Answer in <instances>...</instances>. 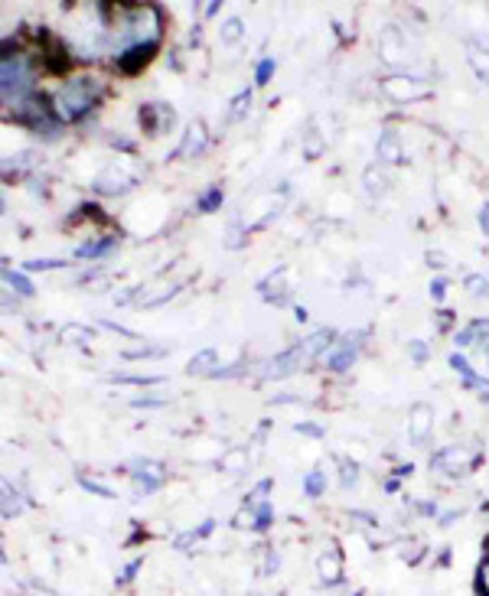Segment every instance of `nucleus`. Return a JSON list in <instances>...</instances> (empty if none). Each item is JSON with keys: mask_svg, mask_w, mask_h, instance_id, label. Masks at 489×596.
<instances>
[{"mask_svg": "<svg viewBox=\"0 0 489 596\" xmlns=\"http://www.w3.org/2000/svg\"><path fill=\"white\" fill-rule=\"evenodd\" d=\"M63 340L86 345V342H92V330H82V327H66V330H63Z\"/></svg>", "mask_w": 489, "mask_h": 596, "instance_id": "nucleus-36", "label": "nucleus"}, {"mask_svg": "<svg viewBox=\"0 0 489 596\" xmlns=\"http://www.w3.org/2000/svg\"><path fill=\"white\" fill-rule=\"evenodd\" d=\"M470 342H480V349H484V342L489 345V320H474L467 330L457 333V345H470Z\"/></svg>", "mask_w": 489, "mask_h": 596, "instance_id": "nucleus-18", "label": "nucleus"}, {"mask_svg": "<svg viewBox=\"0 0 489 596\" xmlns=\"http://www.w3.org/2000/svg\"><path fill=\"white\" fill-rule=\"evenodd\" d=\"M470 59H474V69L489 82V53H480V46L474 43V46H470Z\"/></svg>", "mask_w": 489, "mask_h": 596, "instance_id": "nucleus-35", "label": "nucleus"}, {"mask_svg": "<svg viewBox=\"0 0 489 596\" xmlns=\"http://www.w3.org/2000/svg\"><path fill=\"white\" fill-rule=\"evenodd\" d=\"M477 594L489 596V558H484L480 571H477Z\"/></svg>", "mask_w": 489, "mask_h": 596, "instance_id": "nucleus-37", "label": "nucleus"}, {"mask_svg": "<svg viewBox=\"0 0 489 596\" xmlns=\"http://www.w3.org/2000/svg\"><path fill=\"white\" fill-rule=\"evenodd\" d=\"M79 486H82V489H89V493H96V496H101V499H111V496H114L108 486H101V483H96V479H86V476L79 479Z\"/></svg>", "mask_w": 489, "mask_h": 596, "instance_id": "nucleus-39", "label": "nucleus"}, {"mask_svg": "<svg viewBox=\"0 0 489 596\" xmlns=\"http://www.w3.org/2000/svg\"><path fill=\"white\" fill-rule=\"evenodd\" d=\"M248 108H252V88H245V91L235 95V101H232V108H229V121H242V118L248 114Z\"/></svg>", "mask_w": 489, "mask_h": 596, "instance_id": "nucleus-26", "label": "nucleus"}, {"mask_svg": "<svg viewBox=\"0 0 489 596\" xmlns=\"http://www.w3.org/2000/svg\"><path fill=\"white\" fill-rule=\"evenodd\" d=\"M431 408L427 405H414L411 408V440L414 443H421L424 437H427V430H431Z\"/></svg>", "mask_w": 489, "mask_h": 596, "instance_id": "nucleus-16", "label": "nucleus"}, {"mask_svg": "<svg viewBox=\"0 0 489 596\" xmlns=\"http://www.w3.org/2000/svg\"><path fill=\"white\" fill-rule=\"evenodd\" d=\"M205 147H209V131H205V124H202V121H193V124L187 128V134H184L180 147L174 151V157H180V161H193V157H199Z\"/></svg>", "mask_w": 489, "mask_h": 596, "instance_id": "nucleus-7", "label": "nucleus"}, {"mask_svg": "<svg viewBox=\"0 0 489 596\" xmlns=\"http://www.w3.org/2000/svg\"><path fill=\"white\" fill-rule=\"evenodd\" d=\"M131 405H134V408H160L164 398H134Z\"/></svg>", "mask_w": 489, "mask_h": 596, "instance_id": "nucleus-43", "label": "nucleus"}, {"mask_svg": "<svg viewBox=\"0 0 489 596\" xmlns=\"http://www.w3.org/2000/svg\"><path fill=\"white\" fill-rule=\"evenodd\" d=\"M164 349H137V352H124V358H160Z\"/></svg>", "mask_w": 489, "mask_h": 596, "instance_id": "nucleus-41", "label": "nucleus"}, {"mask_svg": "<svg viewBox=\"0 0 489 596\" xmlns=\"http://www.w3.org/2000/svg\"><path fill=\"white\" fill-rule=\"evenodd\" d=\"M222 199H225L222 186H209V189L196 199V212H215V209L222 206Z\"/></svg>", "mask_w": 489, "mask_h": 596, "instance_id": "nucleus-24", "label": "nucleus"}, {"mask_svg": "<svg viewBox=\"0 0 489 596\" xmlns=\"http://www.w3.org/2000/svg\"><path fill=\"white\" fill-rule=\"evenodd\" d=\"M174 121H177V111L167 101H147L141 108V128H144L147 137H160L164 131L174 128Z\"/></svg>", "mask_w": 489, "mask_h": 596, "instance_id": "nucleus-4", "label": "nucleus"}, {"mask_svg": "<svg viewBox=\"0 0 489 596\" xmlns=\"http://www.w3.org/2000/svg\"><path fill=\"white\" fill-rule=\"evenodd\" d=\"M114 245H118V239L114 235H98V239H89L86 245H79L76 249V255L79 257H104V255H111L114 252Z\"/></svg>", "mask_w": 489, "mask_h": 596, "instance_id": "nucleus-15", "label": "nucleus"}, {"mask_svg": "<svg viewBox=\"0 0 489 596\" xmlns=\"http://www.w3.org/2000/svg\"><path fill=\"white\" fill-rule=\"evenodd\" d=\"M444 294H447V280H444V277H434V280H431V297H434V300H444Z\"/></svg>", "mask_w": 489, "mask_h": 596, "instance_id": "nucleus-42", "label": "nucleus"}, {"mask_svg": "<svg viewBox=\"0 0 489 596\" xmlns=\"http://www.w3.org/2000/svg\"><path fill=\"white\" fill-rule=\"evenodd\" d=\"M297 433H307V437H313V440H320L323 437V430L316 424H300L297 427Z\"/></svg>", "mask_w": 489, "mask_h": 596, "instance_id": "nucleus-44", "label": "nucleus"}, {"mask_svg": "<svg viewBox=\"0 0 489 596\" xmlns=\"http://www.w3.org/2000/svg\"><path fill=\"white\" fill-rule=\"evenodd\" d=\"M300 345H303L307 358H313V355H323V352H330V349H333V333H330V330H316L313 336H307V340L300 342Z\"/></svg>", "mask_w": 489, "mask_h": 596, "instance_id": "nucleus-19", "label": "nucleus"}, {"mask_svg": "<svg viewBox=\"0 0 489 596\" xmlns=\"http://www.w3.org/2000/svg\"><path fill=\"white\" fill-rule=\"evenodd\" d=\"M3 280H7V287H13L20 297H33V294H36L33 280H30L23 271H10V267H3Z\"/></svg>", "mask_w": 489, "mask_h": 596, "instance_id": "nucleus-21", "label": "nucleus"}, {"mask_svg": "<svg viewBox=\"0 0 489 596\" xmlns=\"http://www.w3.org/2000/svg\"><path fill=\"white\" fill-rule=\"evenodd\" d=\"M356 479H359V466L349 460H340V486L349 489V486H356Z\"/></svg>", "mask_w": 489, "mask_h": 596, "instance_id": "nucleus-30", "label": "nucleus"}, {"mask_svg": "<svg viewBox=\"0 0 489 596\" xmlns=\"http://www.w3.org/2000/svg\"><path fill=\"white\" fill-rule=\"evenodd\" d=\"M215 372H219V352L215 349H199L187 362V375H193V378H212Z\"/></svg>", "mask_w": 489, "mask_h": 596, "instance_id": "nucleus-13", "label": "nucleus"}, {"mask_svg": "<svg viewBox=\"0 0 489 596\" xmlns=\"http://www.w3.org/2000/svg\"><path fill=\"white\" fill-rule=\"evenodd\" d=\"M303 493L310 496V499H320L323 493H326V476L316 470V473H310L307 479H303Z\"/></svg>", "mask_w": 489, "mask_h": 596, "instance_id": "nucleus-28", "label": "nucleus"}, {"mask_svg": "<svg viewBox=\"0 0 489 596\" xmlns=\"http://www.w3.org/2000/svg\"><path fill=\"white\" fill-rule=\"evenodd\" d=\"M36 49H40V63L56 73V76H66L73 73V63H76V53L73 46L66 43V36H56L49 30H36Z\"/></svg>", "mask_w": 489, "mask_h": 596, "instance_id": "nucleus-3", "label": "nucleus"}, {"mask_svg": "<svg viewBox=\"0 0 489 596\" xmlns=\"http://www.w3.org/2000/svg\"><path fill=\"white\" fill-rule=\"evenodd\" d=\"M275 69H278V63H275V59H262V63H258V69H255V86H268V82H271V76H275Z\"/></svg>", "mask_w": 489, "mask_h": 596, "instance_id": "nucleus-33", "label": "nucleus"}, {"mask_svg": "<svg viewBox=\"0 0 489 596\" xmlns=\"http://www.w3.org/2000/svg\"><path fill=\"white\" fill-rule=\"evenodd\" d=\"M451 368H454V372H457V375H460V378H464L470 388H480V391H484V382H480V375L474 372V365H470V362H467L460 352H454V355H451Z\"/></svg>", "mask_w": 489, "mask_h": 596, "instance_id": "nucleus-20", "label": "nucleus"}, {"mask_svg": "<svg viewBox=\"0 0 489 596\" xmlns=\"http://www.w3.org/2000/svg\"><path fill=\"white\" fill-rule=\"evenodd\" d=\"M229 249H242V229L238 225H232V232H229Z\"/></svg>", "mask_w": 489, "mask_h": 596, "instance_id": "nucleus-45", "label": "nucleus"}, {"mask_svg": "<svg viewBox=\"0 0 489 596\" xmlns=\"http://www.w3.org/2000/svg\"><path fill=\"white\" fill-rule=\"evenodd\" d=\"M137 571H141V558H137V561H131V564L118 574V587H127V584L137 577Z\"/></svg>", "mask_w": 489, "mask_h": 596, "instance_id": "nucleus-38", "label": "nucleus"}, {"mask_svg": "<svg viewBox=\"0 0 489 596\" xmlns=\"http://www.w3.org/2000/svg\"><path fill=\"white\" fill-rule=\"evenodd\" d=\"M30 164H36V151H20L16 157H7V161H3V167H7L3 173H7V179H10V173L20 176V173L33 170Z\"/></svg>", "mask_w": 489, "mask_h": 596, "instance_id": "nucleus-23", "label": "nucleus"}, {"mask_svg": "<svg viewBox=\"0 0 489 596\" xmlns=\"http://www.w3.org/2000/svg\"><path fill=\"white\" fill-rule=\"evenodd\" d=\"M36 63L26 53H3L0 63V95H3V111H16L26 98L36 95Z\"/></svg>", "mask_w": 489, "mask_h": 596, "instance_id": "nucleus-2", "label": "nucleus"}, {"mask_svg": "<svg viewBox=\"0 0 489 596\" xmlns=\"http://www.w3.org/2000/svg\"><path fill=\"white\" fill-rule=\"evenodd\" d=\"M467 290H470V297H477V300H487L489 280L487 277H480V274H470V277H467Z\"/></svg>", "mask_w": 489, "mask_h": 596, "instance_id": "nucleus-31", "label": "nucleus"}, {"mask_svg": "<svg viewBox=\"0 0 489 596\" xmlns=\"http://www.w3.org/2000/svg\"><path fill=\"white\" fill-rule=\"evenodd\" d=\"M487 352H489V345H487Z\"/></svg>", "mask_w": 489, "mask_h": 596, "instance_id": "nucleus-49", "label": "nucleus"}, {"mask_svg": "<svg viewBox=\"0 0 489 596\" xmlns=\"http://www.w3.org/2000/svg\"><path fill=\"white\" fill-rule=\"evenodd\" d=\"M437 320H441L437 327H441V330L447 333V330H451V323H454V313H451V310H441V313H437Z\"/></svg>", "mask_w": 489, "mask_h": 596, "instance_id": "nucleus-46", "label": "nucleus"}, {"mask_svg": "<svg viewBox=\"0 0 489 596\" xmlns=\"http://www.w3.org/2000/svg\"><path fill=\"white\" fill-rule=\"evenodd\" d=\"M262 294H265V300L268 303H285V271H275L265 284H262Z\"/></svg>", "mask_w": 489, "mask_h": 596, "instance_id": "nucleus-22", "label": "nucleus"}, {"mask_svg": "<svg viewBox=\"0 0 489 596\" xmlns=\"http://www.w3.org/2000/svg\"><path fill=\"white\" fill-rule=\"evenodd\" d=\"M137 473H134V489L141 493V496H151V493H157L160 486H164V470L157 466V463H151V460H134L131 463Z\"/></svg>", "mask_w": 489, "mask_h": 596, "instance_id": "nucleus-6", "label": "nucleus"}, {"mask_svg": "<svg viewBox=\"0 0 489 596\" xmlns=\"http://www.w3.org/2000/svg\"><path fill=\"white\" fill-rule=\"evenodd\" d=\"M108 382H114V385H157L160 378L157 375H111Z\"/></svg>", "mask_w": 489, "mask_h": 596, "instance_id": "nucleus-32", "label": "nucleus"}, {"mask_svg": "<svg viewBox=\"0 0 489 596\" xmlns=\"http://www.w3.org/2000/svg\"><path fill=\"white\" fill-rule=\"evenodd\" d=\"M356 342L353 340H343L336 342L330 352H326V368L330 372H346V368H353V362H356Z\"/></svg>", "mask_w": 489, "mask_h": 596, "instance_id": "nucleus-12", "label": "nucleus"}, {"mask_svg": "<svg viewBox=\"0 0 489 596\" xmlns=\"http://www.w3.org/2000/svg\"><path fill=\"white\" fill-rule=\"evenodd\" d=\"M316 571H320V581H323L326 587H336V584L343 581V558H340V548H336V544H330V551H323V554L316 558Z\"/></svg>", "mask_w": 489, "mask_h": 596, "instance_id": "nucleus-11", "label": "nucleus"}, {"mask_svg": "<svg viewBox=\"0 0 489 596\" xmlns=\"http://www.w3.org/2000/svg\"><path fill=\"white\" fill-rule=\"evenodd\" d=\"M101 95H104V82L98 79L96 73L69 76V79H63V86L49 95L53 114H56L59 124H76V121H82L96 108L98 101H101Z\"/></svg>", "mask_w": 489, "mask_h": 596, "instance_id": "nucleus-1", "label": "nucleus"}, {"mask_svg": "<svg viewBox=\"0 0 489 596\" xmlns=\"http://www.w3.org/2000/svg\"><path fill=\"white\" fill-rule=\"evenodd\" d=\"M480 229H484V232L489 235V206H484V209H480Z\"/></svg>", "mask_w": 489, "mask_h": 596, "instance_id": "nucleus-47", "label": "nucleus"}, {"mask_svg": "<svg viewBox=\"0 0 489 596\" xmlns=\"http://www.w3.org/2000/svg\"><path fill=\"white\" fill-rule=\"evenodd\" d=\"M421 515H437V506H434V503H421Z\"/></svg>", "mask_w": 489, "mask_h": 596, "instance_id": "nucleus-48", "label": "nucleus"}, {"mask_svg": "<svg viewBox=\"0 0 489 596\" xmlns=\"http://www.w3.org/2000/svg\"><path fill=\"white\" fill-rule=\"evenodd\" d=\"M376 154H379V161L382 164H398L401 161V144H398V137H394V131H386L382 137H379V147H376Z\"/></svg>", "mask_w": 489, "mask_h": 596, "instance_id": "nucleus-17", "label": "nucleus"}, {"mask_svg": "<svg viewBox=\"0 0 489 596\" xmlns=\"http://www.w3.org/2000/svg\"><path fill=\"white\" fill-rule=\"evenodd\" d=\"M431 466H434V470H447L451 476H457V473H464V470L470 466V460H464V450H454V446H451V450H441V453L431 460Z\"/></svg>", "mask_w": 489, "mask_h": 596, "instance_id": "nucleus-14", "label": "nucleus"}, {"mask_svg": "<svg viewBox=\"0 0 489 596\" xmlns=\"http://www.w3.org/2000/svg\"><path fill=\"white\" fill-rule=\"evenodd\" d=\"M26 271H53V267H66L63 257H36V261H26L23 264Z\"/></svg>", "mask_w": 489, "mask_h": 596, "instance_id": "nucleus-34", "label": "nucleus"}, {"mask_svg": "<svg viewBox=\"0 0 489 596\" xmlns=\"http://www.w3.org/2000/svg\"><path fill=\"white\" fill-rule=\"evenodd\" d=\"M242 33H245V23H242L238 16H232V20L222 23V43H225V46H235V43L242 40Z\"/></svg>", "mask_w": 489, "mask_h": 596, "instance_id": "nucleus-27", "label": "nucleus"}, {"mask_svg": "<svg viewBox=\"0 0 489 596\" xmlns=\"http://www.w3.org/2000/svg\"><path fill=\"white\" fill-rule=\"evenodd\" d=\"M131 186H134V176H127L121 167H104L96 176V192L101 196H124Z\"/></svg>", "mask_w": 489, "mask_h": 596, "instance_id": "nucleus-8", "label": "nucleus"}, {"mask_svg": "<svg viewBox=\"0 0 489 596\" xmlns=\"http://www.w3.org/2000/svg\"><path fill=\"white\" fill-rule=\"evenodd\" d=\"M386 88V95L394 98V101H418V98H424L427 95V88L421 86L418 79H408V76H391L382 82Z\"/></svg>", "mask_w": 489, "mask_h": 596, "instance_id": "nucleus-9", "label": "nucleus"}, {"mask_svg": "<svg viewBox=\"0 0 489 596\" xmlns=\"http://www.w3.org/2000/svg\"><path fill=\"white\" fill-rule=\"evenodd\" d=\"M248 518H252V528H255V531H268L271 521H275V509H271V503H265V506L248 511Z\"/></svg>", "mask_w": 489, "mask_h": 596, "instance_id": "nucleus-25", "label": "nucleus"}, {"mask_svg": "<svg viewBox=\"0 0 489 596\" xmlns=\"http://www.w3.org/2000/svg\"><path fill=\"white\" fill-rule=\"evenodd\" d=\"M307 358V352H303V345H293L288 352H281V355H275L271 362H268V378H288L293 375L297 368H300V362Z\"/></svg>", "mask_w": 489, "mask_h": 596, "instance_id": "nucleus-10", "label": "nucleus"}, {"mask_svg": "<svg viewBox=\"0 0 489 596\" xmlns=\"http://www.w3.org/2000/svg\"><path fill=\"white\" fill-rule=\"evenodd\" d=\"M408 355H411L414 362H424V358H427L431 352H427V345H424L421 340H411V342H408Z\"/></svg>", "mask_w": 489, "mask_h": 596, "instance_id": "nucleus-40", "label": "nucleus"}, {"mask_svg": "<svg viewBox=\"0 0 489 596\" xmlns=\"http://www.w3.org/2000/svg\"><path fill=\"white\" fill-rule=\"evenodd\" d=\"M23 511V499L16 493H10V483H3V518H13Z\"/></svg>", "mask_w": 489, "mask_h": 596, "instance_id": "nucleus-29", "label": "nucleus"}, {"mask_svg": "<svg viewBox=\"0 0 489 596\" xmlns=\"http://www.w3.org/2000/svg\"><path fill=\"white\" fill-rule=\"evenodd\" d=\"M157 53H160V43H141V46H131V49H124V53L114 59V69H118L121 76H137V73H144V69L154 63Z\"/></svg>", "mask_w": 489, "mask_h": 596, "instance_id": "nucleus-5", "label": "nucleus"}]
</instances>
